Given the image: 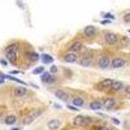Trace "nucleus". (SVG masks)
<instances>
[{"label":"nucleus","instance_id":"1","mask_svg":"<svg viewBox=\"0 0 130 130\" xmlns=\"http://www.w3.org/2000/svg\"><path fill=\"white\" fill-rule=\"evenodd\" d=\"M20 50V43L18 42H12L4 48V55L8 60V62L16 65L17 64V53Z\"/></svg>","mask_w":130,"mask_h":130},{"label":"nucleus","instance_id":"2","mask_svg":"<svg viewBox=\"0 0 130 130\" xmlns=\"http://www.w3.org/2000/svg\"><path fill=\"white\" fill-rule=\"evenodd\" d=\"M94 124V118L90 116H85V115H78L73 118V125L77 127H86Z\"/></svg>","mask_w":130,"mask_h":130},{"label":"nucleus","instance_id":"3","mask_svg":"<svg viewBox=\"0 0 130 130\" xmlns=\"http://www.w3.org/2000/svg\"><path fill=\"white\" fill-rule=\"evenodd\" d=\"M92 51L90 50H82L81 51V56L78 59V64L81 67H91L92 65Z\"/></svg>","mask_w":130,"mask_h":130},{"label":"nucleus","instance_id":"4","mask_svg":"<svg viewBox=\"0 0 130 130\" xmlns=\"http://www.w3.org/2000/svg\"><path fill=\"white\" fill-rule=\"evenodd\" d=\"M43 112H44V109H43V108H37V109H32V111L25 117L24 124H25V125H30V124H32V122H34Z\"/></svg>","mask_w":130,"mask_h":130},{"label":"nucleus","instance_id":"5","mask_svg":"<svg viewBox=\"0 0 130 130\" xmlns=\"http://www.w3.org/2000/svg\"><path fill=\"white\" fill-rule=\"evenodd\" d=\"M103 38H104V42L109 46H115L118 42V35L115 34V32H112V31H109V30L103 31Z\"/></svg>","mask_w":130,"mask_h":130},{"label":"nucleus","instance_id":"6","mask_svg":"<svg viewBox=\"0 0 130 130\" xmlns=\"http://www.w3.org/2000/svg\"><path fill=\"white\" fill-rule=\"evenodd\" d=\"M98 68L102 69V70H105L108 68H111V57L108 55H100L99 57H98Z\"/></svg>","mask_w":130,"mask_h":130},{"label":"nucleus","instance_id":"7","mask_svg":"<svg viewBox=\"0 0 130 130\" xmlns=\"http://www.w3.org/2000/svg\"><path fill=\"white\" fill-rule=\"evenodd\" d=\"M67 50H68V52H75V53L81 52L83 50V43L81 40H73L68 44Z\"/></svg>","mask_w":130,"mask_h":130},{"label":"nucleus","instance_id":"8","mask_svg":"<svg viewBox=\"0 0 130 130\" xmlns=\"http://www.w3.org/2000/svg\"><path fill=\"white\" fill-rule=\"evenodd\" d=\"M126 65V60L124 57H120V56H116L111 60V68L112 69H120L122 67Z\"/></svg>","mask_w":130,"mask_h":130},{"label":"nucleus","instance_id":"9","mask_svg":"<svg viewBox=\"0 0 130 130\" xmlns=\"http://www.w3.org/2000/svg\"><path fill=\"white\" fill-rule=\"evenodd\" d=\"M78 59H79V56L75 52H67L62 56V61L67 62V64H74V62L78 61Z\"/></svg>","mask_w":130,"mask_h":130},{"label":"nucleus","instance_id":"10","mask_svg":"<svg viewBox=\"0 0 130 130\" xmlns=\"http://www.w3.org/2000/svg\"><path fill=\"white\" fill-rule=\"evenodd\" d=\"M112 83H113V79H111V78H104V79H102L99 83H98L95 87H96V90H107V89H111Z\"/></svg>","mask_w":130,"mask_h":130},{"label":"nucleus","instance_id":"11","mask_svg":"<svg viewBox=\"0 0 130 130\" xmlns=\"http://www.w3.org/2000/svg\"><path fill=\"white\" fill-rule=\"evenodd\" d=\"M115 105H116V99L113 96H108V98H105V99L103 100V107L105 108L107 111L113 109Z\"/></svg>","mask_w":130,"mask_h":130},{"label":"nucleus","instance_id":"12","mask_svg":"<svg viewBox=\"0 0 130 130\" xmlns=\"http://www.w3.org/2000/svg\"><path fill=\"white\" fill-rule=\"evenodd\" d=\"M96 32H98V29H96V26H94V25H89V26H86V27L83 29V35H85L86 38L95 37Z\"/></svg>","mask_w":130,"mask_h":130},{"label":"nucleus","instance_id":"13","mask_svg":"<svg viewBox=\"0 0 130 130\" xmlns=\"http://www.w3.org/2000/svg\"><path fill=\"white\" fill-rule=\"evenodd\" d=\"M13 95L16 98H21V96H25L27 95V89H26V86H17V87L13 89Z\"/></svg>","mask_w":130,"mask_h":130},{"label":"nucleus","instance_id":"14","mask_svg":"<svg viewBox=\"0 0 130 130\" xmlns=\"http://www.w3.org/2000/svg\"><path fill=\"white\" fill-rule=\"evenodd\" d=\"M61 120H59V118H51V120H48L47 122V127L50 130H57L60 126H61Z\"/></svg>","mask_w":130,"mask_h":130},{"label":"nucleus","instance_id":"15","mask_svg":"<svg viewBox=\"0 0 130 130\" xmlns=\"http://www.w3.org/2000/svg\"><path fill=\"white\" fill-rule=\"evenodd\" d=\"M55 96L59 100H62V102H68L69 100V92L65 91V90H56L55 91Z\"/></svg>","mask_w":130,"mask_h":130},{"label":"nucleus","instance_id":"16","mask_svg":"<svg viewBox=\"0 0 130 130\" xmlns=\"http://www.w3.org/2000/svg\"><path fill=\"white\" fill-rule=\"evenodd\" d=\"M72 103L74 107H77V108H82L85 105V99L82 96H74L73 99H72Z\"/></svg>","mask_w":130,"mask_h":130},{"label":"nucleus","instance_id":"17","mask_svg":"<svg viewBox=\"0 0 130 130\" xmlns=\"http://www.w3.org/2000/svg\"><path fill=\"white\" fill-rule=\"evenodd\" d=\"M26 57L31 61V62H35V61H38V60H40V56L38 55L37 52H34V51H27L26 52Z\"/></svg>","mask_w":130,"mask_h":130},{"label":"nucleus","instance_id":"18","mask_svg":"<svg viewBox=\"0 0 130 130\" xmlns=\"http://www.w3.org/2000/svg\"><path fill=\"white\" fill-rule=\"evenodd\" d=\"M17 116L16 115H13V113H10V115H8L7 117H5V120H4V122L7 124V125H9V126H12V125H14L16 122H17Z\"/></svg>","mask_w":130,"mask_h":130},{"label":"nucleus","instance_id":"19","mask_svg":"<svg viewBox=\"0 0 130 130\" xmlns=\"http://www.w3.org/2000/svg\"><path fill=\"white\" fill-rule=\"evenodd\" d=\"M102 107H103V102H100V100H92L89 105L91 111H99V109H102Z\"/></svg>","mask_w":130,"mask_h":130},{"label":"nucleus","instance_id":"20","mask_svg":"<svg viewBox=\"0 0 130 130\" xmlns=\"http://www.w3.org/2000/svg\"><path fill=\"white\" fill-rule=\"evenodd\" d=\"M125 87L124 86V83L121 82V81H113V83H112V86H111V90L112 91H120V90H122Z\"/></svg>","mask_w":130,"mask_h":130},{"label":"nucleus","instance_id":"21","mask_svg":"<svg viewBox=\"0 0 130 130\" xmlns=\"http://www.w3.org/2000/svg\"><path fill=\"white\" fill-rule=\"evenodd\" d=\"M40 60L43 64H52L53 62V57L51 55H48V53H42L40 55Z\"/></svg>","mask_w":130,"mask_h":130},{"label":"nucleus","instance_id":"22","mask_svg":"<svg viewBox=\"0 0 130 130\" xmlns=\"http://www.w3.org/2000/svg\"><path fill=\"white\" fill-rule=\"evenodd\" d=\"M56 81H57V78L55 77V74H50L44 83L46 85H53V83H56Z\"/></svg>","mask_w":130,"mask_h":130},{"label":"nucleus","instance_id":"23","mask_svg":"<svg viewBox=\"0 0 130 130\" xmlns=\"http://www.w3.org/2000/svg\"><path fill=\"white\" fill-rule=\"evenodd\" d=\"M46 70H44V67H43V65H40V67H38V68H35L34 70H32V74H43Z\"/></svg>","mask_w":130,"mask_h":130},{"label":"nucleus","instance_id":"24","mask_svg":"<svg viewBox=\"0 0 130 130\" xmlns=\"http://www.w3.org/2000/svg\"><path fill=\"white\" fill-rule=\"evenodd\" d=\"M50 74H51L50 72H44L43 74H40V79H42V82H43V83L46 82V79L48 78V75H50Z\"/></svg>","mask_w":130,"mask_h":130},{"label":"nucleus","instance_id":"25","mask_svg":"<svg viewBox=\"0 0 130 130\" xmlns=\"http://www.w3.org/2000/svg\"><path fill=\"white\" fill-rule=\"evenodd\" d=\"M57 72H59V68L56 67V65H53V64H52V65H51V68H50V73H51V74H56Z\"/></svg>","mask_w":130,"mask_h":130},{"label":"nucleus","instance_id":"26","mask_svg":"<svg viewBox=\"0 0 130 130\" xmlns=\"http://www.w3.org/2000/svg\"><path fill=\"white\" fill-rule=\"evenodd\" d=\"M118 39L121 40V46L122 47H124V44H127V43H129V39L126 37H118Z\"/></svg>","mask_w":130,"mask_h":130},{"label":"nucleus","instance_id":"27","mask_svg":"<svg viewBox=\"0 0 130 130\" xmlns=\"http://www.w3.org/2000/svg\"><path fill=\"white\" fill-rule=\"evenodd\" d=\"M122 20H124V22L129 24V22H130V12L125 13V14H124V17H122Z\"/></svg>","mask_w":130,"mask_h":130},{"label":"nucleus","instance_id":"28","mask_svg":"<svg viewBox=\"0 0 130 130\" xmlns=\"http://www.w3.org/2000/svg\"><path fill=\"white\" fill-rule=\"evenodd\" d=\"M103 17L104 18H108V20H115V16L112 13H105V14H103Z\"/></svg>","mask_w":130,"mask_h":130},{"label":"nucleus","instance_id":"29","mask_svg":"<svg viewBox=\"0 0 130 130\" xmlns=\"http://www.w3.org/2000/svg\"><path fill=\"white\" fill-rule=\"evenodd\" d=\"M111 121L115 124V125H120V120H117L116 117H113V118H111Z\"/></svg>","mask_w":130,"mask_h":130},{"label":"nucleus","instance_id":"30","mask_svg":"<svg viewBox=\"0 0 130 130\" xmlns=\"http://www.w3.org/2000/svg\"><path fill=\"white\" fill-rule=\"evenodd\" d=\"M124 91H125L127 95H130V86H125V87H124Z\"/></svg>","mask_w":130,"mask_h":130},{"label":"nucleus","instance_id":"31","mask_svg":"<svg viewBox=\"0 0 130 130\" xmlns=\"http://www.w3.org/2000/svg\"><path fill=\"white\" fill-rule=\"evenodd\" d=\"M98 130H113V129L108 127V126H99V129H98Z\"/></svg>","mask_w":130,"mask_h":130},{"label":"nucleus","instance_id":"32","mask_svg":"<svg viewBox=\"0 0 130 130\" xmlns=\"http://www.w3.org/2000/svg\"><path fill=\"white\" fill-rule=\"evenodd\" d=\"M0 64H2L3 67H7V65H8V61H7V60H4V59H2V60H0Z\"/></svg>","mask_w":130,"mask_h":130},{"label":"nucleus","instance_id":"33","mask_svg":"<svg viewBox=\"0 0 130 130\" xmlns=\"http://www.w3.org/2000/svg\"><path fill=\"white\" fill-rule=\"evenodd\" d=\"M68 108H69L70 111H78V109H77V107H74V105H70V104H68Z\"/></svg>","mask_w":130,"mask_h":130},{"label":"nucleus","instance_id":"34","mask_svg":"<svg viewBox=\"0 0 130 130\" xmlns=\"http://www.w3.org/2000/svg\"><path fill=\"white\" fill-rule=\"evenodd\" d=\"M21 72L20 70H12V72H10L9 74H12V75H17V74H20Z\"/></svg>","mask_w":130,"mask_h":130},{"label":"nucleus","instance_id":"35","mask_svg":"<svg viewBox=\"0 0 130 130\" xmlns=\"http://www.w3.org/2000/svg\"><path fill=\"white\" fill-rule=\"evenodd\" d=\"M5 78V74H3L2 72H0V79H4Z\"/></svg>","mask_w":130,"mask_h":130},{"label":"nucleus","instance_id":"36","mask_svg":"<svg viewBox=\"0 0 130 130\" xmlns=\"http://www.w3.org/2000/svg\"><path fill=\"white\" fill-rule=\"evenodd\" d=\"M102 24H103V25H105V24H109V21H108V20H104V21H102Z\"/></svg>","mask_w":130,"mask_h":130},{"label":"nucleus","instance_id":"37","mask_svg":"<svg viewBox=\"0 0 130 130\" xmlns=\"http://www.w3.org/2000/svg\"><path fill=\"white\" fill-rule=\"evenodd\" d=\"M55 108H57V109H61V105H59V104H55Z\"/></svg>","mask_w":130,"mask_h":130},{"label":"nucleus","instance_id":"38","mask_svg":"<svg viewBox=\"0 0 130 130\" xmlns=\"http://www.w3.org/2000/svg\"><path fill=\"white\" fill-rule=\"evenodd\" d=\"M10 130H21V127H12Z\"/></svg>","mask_w":130,"mask_h":130},{"label":"nucleus","instance_id":"39","mask_svg":"<svg viewBox=\"0 0 130 130\" xmlns=\"http://www.w3.org/2000/svg\"><path fill=\"white\" fill-rule=\"evenodd\" d=\"M4 83V79H0V85H3Z\"/></svg>","mask_w":130,"mask_h":130},{"label":"nucleus","instance_id":"40","mask_svg":"<svg viewBox=\"0 0 130 130\" xmlns=\"http://www.w3.org/2000/svg\"><path fill=\"white\" fill-rule=\"evenodd\" d=\"M129 34H130V30H129Z\"/></svg>","mask_w":130,"mask_h":130}]
</instances>
